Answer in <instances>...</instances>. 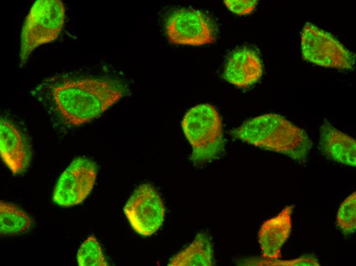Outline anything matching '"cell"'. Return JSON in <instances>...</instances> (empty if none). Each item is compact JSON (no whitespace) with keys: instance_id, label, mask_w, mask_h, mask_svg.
I'll use <instances>...</instances> for the list:
<instances>
[{"instance_id":"cell-1","label":"cell","mask_w":356,"mask_h":266,"mask_svg":"<svg viewBox=\"0 0 356 266\" xmlns=\"http://www.w3.org/2000/svg\"><path fill=\"white\" fill-rule=\"evenodd\" d=\"M124 92L113 79L60 75L44 80L33 94L61 123L77 126L101 115Z\"/></svg>"},{"instance_id":"cell-2","label":"cell","mask_w":356,"mask_h":266,"mask_svg":"<svg viewBox=\"0 0 356 266\" xmlns=\"http://www.w3.org/2000/svg\"><path fill=\"white\" fill-rule=\"evenodd\" d=\"M231 134L250 145L304 162L312 142L306 132L282 116L262 115L243 122Z\"/></svg>"},{"instance_id":"cell-3","label":"cell","mask_w":356,"mask_h":266,"mask_svg":"<svg viewBox=\"0 0 356 266\" xmlns=\"http://www.w3.org/2000/svg\"><path fill=\"white\" fill-rule=\"evenodd\" d=\"M184 133L192 146L190 160L196 166L215 160L224 150L222 122L216 109L208 103L189 109L182 123Z\"/></svg>"},{"instance_id":"cell-4","label":"cell","mask_w":356,"mask_h":266,"mask_svg":"<svg viewBox=\"0 0 356 266\" xmlns=\"http://www.w3.org/2000/svg\"><path fill=\"white\" fill-rule=\"evenodd\" d=\"M65 9L59 0H39L32 5L23 25L20 36L21 66L38 47L52 42L60 34Z\"/></svg>"},{"instance_id":"cell-5","label":"cell","mask_w":356,"mask_h":266,"mask_svg":"<svg viewBox=\"0 0 356 266\" xmlns=\"http://www.w3.org/2000/svg\"><path fill=\"white\" fill-rule=\"evenodd\" d=\"M303 58L320 66L350 70L354 68L355 55L329 33L306 23L301 34Z\"/></svg>"},{"instance_id":"cell-6","label":"cell","mask_w":356,"mask_h":266,"mask_svg":"<svg viewBox=\"0 0 356 266\" xmlns=\"http://www.w3.org/2000/svg\"><path fill=\"white\" fill-rule=\"evenodd\" d=\"M165 209L156 189L150 184L139 186L124 207V212L136 232L150 236L162 226Z\"/></svg>"},{"instance_id":"cell-7","label":"cell","mask_w":356,"mask_h":266,"mask_svg":"<svg viewBox=\"0 0 356 266\" xmlns=\"http://www.w3.org/2000/svg\"><path fill=\"white\" fill-rule=\"evenodd\" d=\"M97 175L95 162L85 157L75 159L60 176L53 191V202L66 207L82 203L91 192Z\"/></svg>"},{"instance_id":"cell-8","label":"cell","mask_w":356,"mask_h":266,"mask_svg":"<svg viewBox=\"0 0 356 266\" xmlns=\"http://www.w3.org/2000/svg\"><path fill=\"white\" fill-rule=\"evenodd\" d=\"M167 37L173 44L201 46L215 41V27L205 13L191 9H179L167 18Z\"/></svg>"},{"instance_id":"cell-9","label":"cell","mask_w":356,"mask_h":266,"mask_svg":"<svg viewBox=\"0 0 356 266\" xmlns=\"http://www.w3.org/2000/svg\"><path fill=\"white\" fill-rule=\"evenodd\" d=\"M0 154L2 159L14 175L28 168L32 159V149L23 134L10 121L1 118Z\"/></svg>"},{"instance_id":"cell-10","label":"cell","mask_w":356,"mask_h":266,"mask_svg":"<svg viewBox=\"0 0 356 266\" xmlns=\"http://www.w3.org/2000/svg\"><path fill=\"white\" fill-rule=\"evenodd\" d=\"M263 73L260 58L246 47L233 51L225 64L223 77L237 87L246 88L258 82Z\"/></svg>"},{"instance_id":"cell-11","label":"cell","mask_w":356,"mask_h":266,"mask_svg":"<svg viewBox=\"0 0 356 266\" xmlns=\"http://www.w3.org/2000/svg\"><path fill=\"white\" fill-rule=\"evenodd\" d=\"M294 205L285 206L277 215L265 220L258 232L262 257L279 259L281 249L290 236Z\"/></svg>"},{"instance_id":"cell-12","label":"cell","mask_w":356,"mask_h":266,"mask_svg":"<svg viewBox=\"0 0 356 266\" xmlns=\"http://www.w3.org/2000/svg\"><path fill=\"white\" fill-rule=\"evenodd\" d=\"M319 146L327 158L345 165L356 166L355 140L328 122L321 127Z\"/></svg>"},{"instance_id":"cell-13","label":"cell","mask_w":356,"mask_h":266,"mask_svg":"<svg viewBox=\"0 0 356 266\" xmlns=\"http://www.w3.org/2000/svg\"><path fill=\"white\" fill-rule=\"evenodd\" d=\"M214 264L211 238L205 232L198 233L192 242L175 255L168 266H212Z\"/></svg>"},{"instance_id":"cell-14","label":"cell","mask_w":356,"mask_h":266,"mask_svg":"<svg viewBox=\"0 0 356 266\" xmlns=\"http://www.w3.org/2000/svg\"><path fill=\"white\" fill-rule=\"evenodd\" d=\"M33 224L32 218L16 206L1 201L0 233L13 236L27 232Z\"/></svg>"},{"instance_id":"cell-15","label":"cell","mask_w":356,"mask_h":266,"mask_svg":"<svg viewBox=\"0 0 356 266\" xmlns=\"http://www.w3.org/2000/svg\"><path fill=\"white\" fill-rule=\"evenodd\" d=\"M79 266H108L101 247L94 236L88 237L81 245L77 254Z\"/></svg>"},{"instance_id":"cell-16","label":"cell","mask_w":356,"mask_h":266,"mask_svg":"<svg viewBox=\"0 0 356 266\" xmlns=\"http://www.w3.org/2000/svg\"><path fill=\"white\" fill-rule=\"evenodd\" d=\"M248 266H320L317 257L313 255H303L291 260H279L266 258H249L239 262Z\"/></svg>"},{"instance_id":"cell-17","label":"cell","mask_w":356,"mask_h":266,"mask_svg":"<svg viewBox=\"0 0 356 266\" xmlns=\"http://www.w3.org/2000/svg\"><path fill=\"white\" fill-rule=\"evenodd\" d=\"M337 221L344 234L348 235L355 231V192L349 195L340 205L337 213Z\"/></svg>"},{"instance_id":"cell-18","label":"cell","mask_w":356,"mask_h":266,"mask_svg":"<svg viewBox=\"0 0 356 266\" xmlns=\"http://www.w3.org/2000/svg\"><path fill=\"white\" fill-rule=\"evenodd\" d=\"M224 2L230 11L238 15H247L251 13L258 3V1L256 0H226Z\"/></svg>"}]
</instances>
